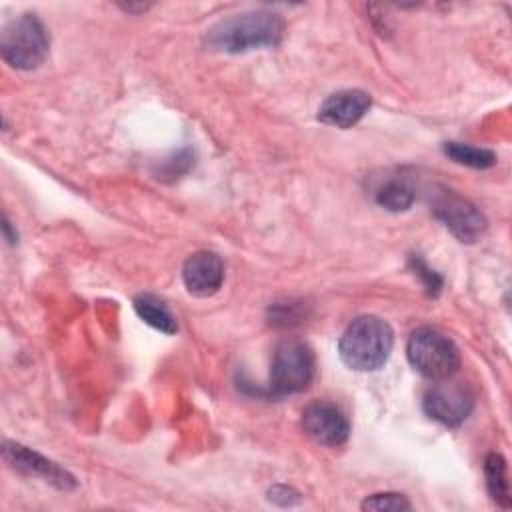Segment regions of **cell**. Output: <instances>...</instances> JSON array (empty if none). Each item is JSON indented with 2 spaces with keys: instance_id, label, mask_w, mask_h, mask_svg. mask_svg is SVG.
Here are the masks:
<instances>
[{
  "instance_id": "6da1fadb",
  "label": "cell",
  "mask_w": 512,
  "mask_h": 512,
  "mask_svg": "<svg viewBox=\"0 0 512 512\" xmlns=\"http://www.w3.org/2000/svg\"><path fill=\"white\" fill-rule=\"evenodd\" d=\"M284 22L276 12L250 10L220 20L206 34V42L214 50L240 54L260 48H272L282 40Z\"/></svg>"
},
{
  "instance_id": "7a4b0ae2",
  "label": "cell",
  "mask_w": 512,
  "mask_h": 512,
  "mask_svg": "<svg viewBox=\"0 0 512 512\" xmlns=\"http://www.w3.org/2000/svg\"><path fill=\"white\" fill-rule=\"evenodd\" d=\"M394 332L390 324L374 314L354 318L338 340L340 360L358 372L382 368L392 352Z\"/></svg>"
},
{
  "instance_id": "3957f363",
  "label": "cell",
  "mask_w": 512,
  "mask_h": 512,
  "mask_svg": "<svg viewBox=\"0 0 512 512\" xmlns=\"http://www.w3.org/2000/svg\"><path fill=\"white\" fill-rule=\"evenodd\" d=\"M50 48V36L36 14H20L12 18L0 32L2 58L18 70L38 68Z\"/></svg>"
},
{
  "instance_id": "277c9868",
  "label": "cell",
  "mask_w": 512,
  "mask_h": 512,
  "mask_svg": "<svg viewBox=\"0 0 512 512\" xmlns=\"http://www.w3.org/2000/svg\"><path fill=\"white\" fill-rule=\"evenodd\" d=\"M406 356L416 372L430 380L452 378L460 368V350L444 332L420 326L406 344Z\"/></svg>"
},
{
  "instance_id": "5b68a950",
  "label": "cell",
  "mask_w": 512,
  "mask_h": 512,
  "mask_svg": "<svg viewBox=\"0 0 512 512\" xmlns=\"http://www.w3.org/2000/svg\"><path fill=\"white\" fill-rule=\"evenodd\" d=\"M314 378V352L312 348L298 340H282L272 354L270 364V392L274 396L296 394L308 388Z\"/></svg>"
},
{
  "instance_id": "8992f818",
  "label": "cell",
  "mask_w": 512,
  "mask_h": 512,
  "mask_svg": "<svg viewBox=\"0 0 512 512\" xmlns=\"http://www.w3.org/2000/svg\"><path fill=\"white\" fill-rule=\"evenodd\" d=\"M432 212L460 242H476L486 230L484 214L452 190H442L434 196Z\"/></svg>"
},
{
  "instance_id": "52a82bcc",
  "label": "cell",
  "mask_w": 512,
  "mask_h": 512,
  "mask_svg": "<svg viewBox=\"0 0 512 512\" xmlns=\"http://www.w3.org/2000/svg\"><path fill=\"white\" fill-rule=\"evenodd\" d=\"M422 408L432 420L448 428H456L470 416L474 408V394L462 382H452L450 378L438 380V384L424 394Z\"/></svg>"
},
{
  "instance_id": "ba28073f",
  "label": "cell",
  "mask_w": 512,
  "mask_h": 512,
  "mask_svg": "<svg viewBox=\"0 0 512 512\" xmlns=\"http://www.w3.org/2000/svg\"><path fill=\"white\" fill-rule=\"evenodd\" d=\"M302 428L314 442L328 448L342 446L350 436V422L346 414L326 400L312 402L304 408Z\"/></svg>"
},
{
  "instance_id": "9c48e42d",
  "label": "cell",
  "mask_w": 512,
  "mask_h": 512,
  "mask_svg": "<svg viewBox=\"0 0 512 512\" xmlns=\"http://www.w3.org/2000/svg\"><path fill=\"white\" fill-rule=\"evenodd\" d=\"M2 458L4 462L26 476L34 478H44L46 482L54 484L60 490H72L76 488V480L72 474H68L64 468H60L56 462L40 456L38 452L16 444V442H4L2 446Z\"/></svg>"
},
{
  "instance_id": "30bf717a",
  "label": "cell",
  "mask_w": 512,
  "mask_h": 512,
  "mask_svg": "<svg viewBox=\"0 0 512 512\" xmlns=\"http://www.w3.org/2000/svg\"><path fill=\"white\" fill-rule=\"evenodd\" d=\"M182 280L192 296H212L220 290L224 282V262L214 252H194L186 258L182 266Z\"/></svg>"
},
{
  "instance_id": "8fae6325",
  "label": "cell",
  "mask_w": 512,
  "mask_h": 512,
  "mask_svg": "<svg viewBox=\"0 0 512 512\" xmlns=\"http://www.w3.org/2000/svg\"><path fill=\"white\" fill-rule=\"evenodd\" d=\"M372 98L364 90H338L318 108V120L334 128H352L370 108Z\"/></svg>"
},
{
  "instance_id": "7c38bea8",
  "label": "cell",
  "mask_w": 512,
  "mask_h": 512,
  "mask_svg": "<svg viewBox=\"0 0 512 512\" xmlns=\"http://www.w3.org/2000/svg\"><path fill=\"white\" fill-rule=\"evenodd\" d=\"M134 310L136 314L152 328L164 332V334H174L178 330L176 318L170 312V308L156 296L152 294H140L134 298Z\"/></svg>"
},
{
  "instance_id": "4fadbf2b",
  "label": "cell",
  "mask_w": 512,
  "mask_h": 512,
  "mask_svg": "<svg viewBox=\"0 0 512 512\" xmlns=\"http://www.w3.org/2000/svg\"><path fill=\"white\" fill-rule=\"evenodd\" d=\"M484 476H486V488H488L490 498L498 506L510 508L512 496H510V482H508V466L500 454L492 452L486 456Z\"/></svg>"
},
{
  "instance_id": "5bb4252c",
  "label": "cell",
  "mask_w": 512,
  "mask_h": 512,
  "mask_svg": "<svg viewBox=\"0 0 512 512\" xmlns=\"http://www.w3.org/2000/svg\"><path fill=\"white\" fill-rule=\"evenodd\" d=\"M374 198H376L378 206H382L390 212H404L414 204L416 194L408 182L392 178L378 186V190L374 192Z\"/></svg>"
},
{
  "instance_id": "9a60e30c",
  "label": "cell",
  "mask_w": 512,
  "mask_h": 512,
  "mask_svg": "<svg viewBox=\"0 0 512 512\" xmlns=\"http://www.w3.org/2000/svg\"><path fill=\"white\" fill-rule=\"evenodd\" d=\"M444 154L454 160L456 164L468 166V168H490L496 164V154L488 148H478L472 144H462V142H446L444 144Z\"/></svg>"
},
{
  "instance_id": "2e32d148",
  "label": "cell",
  "mask_w": 512,
  "mask_h": 512,
  "mask_svg": "<svg viewBox=\"0 0 512 512\" xmlns=\"http://www.w3.org/2000/svg\"><path fill=\"white\" fill-rule=\"evenodd\" d=\"M410 502L404 494L398 492H380L372 494L362 502V510H376V512H400V510H410Z\"/></svg>"
},
{
  "instance_id": "e0dca14e",
  "label": "cell",
  "mask_w": 512,
  "mask_h": 512,
  "mask_svg": "<svg viewBox=\"0 0 512 512\" xmlns=\"http://www.w3.org/2000/svg\"><path fill=\"white\" fill-rule=\"evenodd\" d=\"M412 266H414L416 274L424 280L426 290H428L430 294H436V292L440 290V286H442V278H440L434 270H430V268L424 264V260H422V258L412 256Z\"/></svg>"
}]
</instances>
